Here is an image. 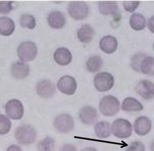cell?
<instances>
[{"instance_id": "1", "label": "cell", "mask_w": 154, "mask_h": 151, "mask_svg": "<svg viewBox=\"0 0 154 151\" xmlns=\"http://www.w3.org/2000/svg\"><path fill=\"white\" fill-rule=\"evenodd\" d=\"M99 107L100 112L104 116H114L119 112L120 102L116 97L109 95L101 99Z\"/></svg>"}, {"instance_id": "2", "label": "cell", "mask_w": 154, "mask_h": 151, "mask_svg": "<svg viewBox=\"0 0 154 151\" xmlns=\"http://www.w3.org/2000/svg\"><path fill=\"white\" fill-rule=\"evenodd\" d=\"M111 132L114 136L119 139H127L132 135L133 126L128 120L119 118L113 122Z\"/></svg>"}, {"instance_id": "3", "label": "cell", "mask_w": 154, "mask_h": 151, "mask_svg": "<svg viewBox=\"0 0 154 151\" xmlns=\"http://www.w3.org/2000/svg\"><path fill=\"white\" fill-rule=\"evenodd\" d=\"M15 137L17 141L20 144L29 145L35 141L37 137V132L30 125H23L17 129Z\"/></svg>"}, {"instance_id": "4", "label": "cell", "mask_w": 154, "mask_h": 151, "mask_svg": "<svg viewBox=\"0 0 154 151\" xmlns=\"http://www.w3.org/2000/svg\"><path fill=\"white\" fill-rule=\"evenodd\" d=\"M37 53V46L32 41L22 42L17 49L18 57L23 62L32 61L36 57Z\"/></svg>"}, {"instance_id": "5", "label": "cell", "mask_w": 154, "mask_h": 151, "mask_svg": "<svg viewBox=\"0 0 154 151\" xmlns=\"http://www.w3.org/2000/svg\"><path fill=\"white\" fill-rule=\"evenodd\" d=\"M114 77L107 72L99 73L94 77V86L96 89L100 92L110 90L114 86Z\"/></svg>"}, {"instance_id": "6", "label": "cell", "mask_w": 154, "mask_h": 151, "mask_svg": "<svg viewBox=\"0 0 154 151\" xmlns=\"http://www.w3.org/2000/svg\"><path fill=\"white\" fill-rule=\"evenodd\" d=\"M68 9L69 15L75 20H83L88 15V6L83 2H70L69 4Z\"/></svg>"}, {"instance_id": "7", "label": "cell", "mask_w": 154, "mask_h": 151, "mask_svg": "<svg viewBox=\"0 0 154 151\" xmlns=\"http://www.w3.org/2000/svg\"><path fill=\"white\" fill-rule=\"evenodd\" d=\"M5 112L8 117L13 120H20L24 114L22 103L16 99L9 100L5 105Z\"/></svg>"}, {"instance_id": "8", "label": "cell", "mask_w": 154, "mask_h": 151, "mask_svg": "<svg viewBox=\"0 0 154 151\" xmlns=\"http://www.w3.org/2000/svg\"><path fill=\"white\" fill-rule=\"evenodd\" d=\"M54 124L55 128L60 132L68 133L74 129V119L70 115L63 114L56 117Z\"/></svg>"}, {"instance_id": "9", "label": "cell", "mask_w": 154, "mask_h": 151, "mask_svg": "<svg viewBox=\"0 0 154 151\" xmlns=\"http://www.w3.org/2000/svg\"><path fill=\"white\" fill-rule=\"evenodd\" d=\"M57 86L63 94L69 95H73L77 89V81L72 76H64L59 80Z\"/></svg>"}, {"instance_id": "10", "label": "cell", "mask_w": 154, "mask_h": 151, "mask_svg": "<svg viewBox=\"0 0 154 151\" xmlns=\"http://www.w3.org/2000/svg\"><path fill=\"white\" fill-rule=\"evenodd\" d=\"M135 91L143 99H152L154 97V84L146 80H141L136 86Z\"/></svg>"}, {"instance_id": "11", "label": "cell", "mask_w": 154, "mask_h": 151, "mask_svg": "<svg viewBox=\"0 0 154 151\" xmlns=\"http://www.w3.org/2000/svg\"><path fill=\"white\" fill-rule=\"evenodd\" d=\"M152 128V121L147 116H139L135 121L134 130L135 133L139 136H145L148 134Z\"/></svg>"}, {"instance_id": "12", "label": "cell", "mask_w": 154, "mask_h": 151, "mask_svg": "<svg viewBox=\"0 0 154 151\" xmlns=\"http://www.w3.org/2000/svg\"><path fill=\"white\" fill-rule=\"evenodd\" d=\"M36 90L41 97L49 98L55 94L56 87L54 84L49 80H43L37 84Z\"/></svg>"}, {"instance_id": "13", "label": "cell", "mask_w": 154, "mask_h": 151, "mask_svg": "<svg viewBox=\"0 0 154 151\" xmlns=\"http://www.w3.org/2000/svg\"><path fill=\"white\" fill-rule=\"evenodd\" d=\"M80 120L84 124L91 125L96 122L98 118L96 109L91 106H86L82 108L79 114Z\"/></svg>"}, {"instance_id": "14", "label": "cell", "mask_w": 154, "mask_h": 151, "mask_svg": "<svg viewBox=\"0 0 154 151\" xmlns=\"http://www.w3.org/2000/svg\"><path fill=\"white\" fill-rule=\"evenodd\" d=\"M118 41L115 37L111 35L104 36L100 41V49L107 54H112L118 47Z\"/></svg>"}, {"instance_id": "15", "label": "cell", "mask_w": 154, "mask_h": 151, "mask_svg": "<svg viewBox=\"0 0 154 151\" xmlns=\"http://www.w3.org/2000/svg\"><path fill=\"white\" fill-rule=\"evenodd\" d=\"M48 21L49 25L51 28L60 29L65 26L66 18L61 12L58 11H53L49 14Z\"/></svg>"}, {"instance_id": "16", "label": "cell", "mask_w": 154, "mask_h": 151, "mask_svg": "<svg viewBox=\"0 0 154 151\" xmlns=\"http://www.w3.org/2000/svg\"><path fill=\"white\" fill-rule=\"evenodd\" d=\"M54 59L57 64L66 66L71 63L72 55L69 50L65 47L58 48L54 54Z\"/></svg>"}, {"instance_id": "17", "label": "cell", "mask_w": 154, "mask_h": 151, "mask_svg": "<svg viewBox=\"0 0 154 151\" xmlns=\"http://www.w3.org/2000/svg\"><path fill=\"white\" fill-rule=\"evenodd\" d=\"M29 65L23 62H15L11 67V73L14 77L18 79H22L27 77L29 74Z\"/></svg>"}, {"instance_id": "18", "label": "cell", "mask_w": 154, "mask_h": 151, "mask_svg": "<svg viewBox=\"0 0 154 151\" xmlns=\"http://www.w3.org/2000/svg\"><path fill=\"white\" fill-rule=\"evenodd\" d=\"M121 108L125 112H140L144 109V106L142 103L136 98L128 97L123 101Z\"/></svg>"}, {"instance_id": "19", "label": "cell", "mask_w": 154, "mask_h": 151, "mask_svg": "<svg viewBox=\"0 0 154 151\" xmlns=\"http://www.w3.org/2000/svg\"><path fill=\"white\" fill-rule=\"evenodd\" d=\"M15 29V23L9 17H0V34L3 36H9L11 35Z\"/></svg>"}, {"instance_id": "20", "label": "cell", "mask_w": 154, "mask_h": 151, "mask_svg": "<svg viewBox=\"0 0 154 151\" xmlns=\"http://www.w3.org/2000/svg\"><path fill=\"white\" fill-rule=\"evenodd\" d=\"M110 124L106 121L99 122L95 126V133L98 137L101 139L108 138L111 135Z\"/></svg>"}, {"instance_id": "21", "label": "cell", "mask_w": 154, "mask_h": 151, "mask_svg": "<svg viewBox=\"0 0 154 151\" xmlns=\"http://www.w3.org/2000/svg\"><path fill=\"white\" fill-rule=\"evenodd\" d=\"M94 35V30L90 25L88 24L82 25L77 32L78 38L83 43L90 42L92 40Z\"/></svg>"}, {"instance_id": "22", "label": "cell", "mask_w": 154, "mask_h": 151, "mask_svg": "<svg viewBox=\"0 0 154 151\" xmlns=\"http://www.w3.org/2000/svg\"><path fill=\"white\" fill-rule=\"evenodd\" d=\"M129 23L133 29L141 31L144 29L146 26V19L142 14L136 13L131 15Z\"/></svg>"}, {"instance_id": "23", "label": "cell", "mask_w": 154, "mask_h": 151, "mask_svg": "<svg viewBox=\"0 0 154 151\" xmlns=\"http://www.w3.org/2000/svg\"><path fill=\"white\" fill-rule=\"evenodd\" d=\"M100 12L104 15H109L116 13L118 10V5L116 2L101 1L98 3Z\"/></svg>"}, {"instance_id": "24", "label": "cell", "mask_w": 154, "mask_h": 151, "mask_svg": "<svg viewBox=\"0 0 154 151\" xmlns=\"http://www.w3.org/2000/svg\"><path fill=\"white\" fill-rule=\"evenodd\" d=\"M140 71L145 75L154 76V57L146 56L141 63Z\"/></svg>"}, {"instance_id": "25", "label": "cell", "mask_w": 154, "mask_h": 151, "mask_svg": "<svg viewBox=\"0 0 154 151\" xmlns=\"http://www.w3.org/2000/svg\"><path fill=\"white\" fill-rule=\"evenodd\" d=\"M103 65L101 58L98 56L91 57L86 63L87 70L90 73H94L98 71Z\"/></svg>"}, {"instance_id": "26", "label": "cell", "mask_w": 154, "mask_h": 151, "mask_svg": "<svg viewBox=\"0 0 154 151\" xmlns=\"http://www.w3.org/2000/svg\"><path fill=\"white\" fill-rule=\"evenodd\" d=\"M55 143L54 139L47 137L39 143L38 150L39 151H54Z\"/></svg>"}, {"instance_id": "27", "label": "cell", "mask_w": 154, "mask_h": 151, "mask_svg": "<svg viewBox=\"0 0 154 151\" xmlns=\"http://www.w3.org/2000/svg\"><path fill=\"white\" fill-rule=\"evenodd\" d=\"M20 22L22 27L30 29H34L36 26L35 18L31 14H23L21 17Z\"/></svg>"}, {"instance_id": "28", "label": "cell", "mask_w": 154, "mask_h": 151, "mask_svg": "<svg viewBox=\"0 0 154 151\" xmlns=\"http://www.w3.org/2000/svg\"><path fill=\"white\" fill-rule=\"evenodd\" d=\"M11 127V122L6 116L0 114V135L8 133Z\"/></svg>"}, {"instance_id": "29", "label": "cell", "mask_w": 154, "mask_h": 151, "mask_svg": "<svg viewBox=\"0 0 154 151\" xmlns=\"http://www.w3.org/2000/svg\"><path fill=\"white\" fill-rule=\"evenodd\" d=\"M146 56L143 54H137L135 55L131 60V67L134 71L137 72L140 71V65L143 59Z\"/></svg>"}, {"instance_id": "30", "label": "cell", "mask_w": 154, "mask_h": 151, "mask_svg": "<svg viewBox=\"0 0 154 151\" xmlns=\"http://www.w3.org/2000/svg\"><path fill=\"white\" fill-rule=\"evenodd\" d=\"M140 4L139 1H125L124 7L125 10L128 12L134 11Z\"/></svg>"}, {"instance_id": "31", "label": "cell", "mask_w": 154, "mask_h": 151, "mask_svg": "<svg viewBox=\"0 0 154 151\" xmlns=\"http://www.w3.org/2000/svg\"><path fill=\"white\" fill-rule=\"evenodd\" d=\"M145 146L144 144L140 141L133 142L129 147H128L126 151H145Z\"/></svg>"}, {"instance_id": "32", "label": "cell", "mask_w": 154, "mask_h": 151, "mask_svg": "<svg viewBox=\"0 0 154 151\" xmlns=\"http://www.w3.org/2000/svg\"><path fill=\"white\" fill-rule=\"evenodd\" d=\"M13 2L0 1V13L6 14L9 13L13 9Z\"/></svg>"}, {"instance_id": "33", "label": "cell", "mask_w": 154, "mask_h": 151, "mask_svg": "<svg viewBox=\"0 0 154 151\" xmlns=\"http://www.w3.org/2000/svg\"><path fill=\"white\" fill-rule=\"evenodd\" d=\"M60 151H77L76 148L72 144H65L62 146Z\"/></svg>"}, {"instance_id": "34", "label": "cell", "mask_w": 154, "mask_h": 151, "mask_svg": "<svg viewBox=\"0 0 154 151\" xmlns=\"http://www.w3.org/2000/svg\"><path fill=\"white\" fill-rule=\"evenodd\" d=\"M148 28L150 32L154 34V15L150 18L148 20Z\"/></svg>"}, {"instance_id": "35", "label": "cell", "mask_w": 154, "mask_h": 151, "mask_svg": "<svg viewBox=\"0 0 154 151\" xmlns=\"http://www.w3.org/2000/svg\"><path fill=\"white\" fill-rule=\"evenodd\" d=\"M6 151H22V150L17 145H12L10 146L7 149Z\"/></svg>"}, {"instance_id": "36", "label": "cell", "mask_w": 154, "mask_h": 151, "mask_svg": "<svg viewBox=\"0 0 154 151\" xmlns=\"http://www.w3.org/2000/svg\"><path fill=\"white\" fill-rule=\"evenodd\" d=\"M81 151H98L95 148H87L86 149H83V150Z\"/></svg>"}, {"instance_id": "37", "label": "cell", "mask_w": 154, "mask_h": 151, "mask_svg": "<svg viewBox=\"0 0 154 151\" xmlns=\"http://www.w3.org/2000/svg\"><path fill=\"white\" fill-rule=\"evenodd\" d=\"M150 149H151V151H154V140L151 143Z\"/></svg>"}, {"instance_id": "38", "label": "cell", "mask_w": 154, "mask_h": 151, "mask_svg": "<svg viewBox=\"0 0 154 151\" xmlns=\"http://www.w3.org/2000/svg\"><path fill=\"white\" fill-rule=\"evenodd\" d=\"M153 49H154V45H153Z\"/></svg>"}]
</instances>
